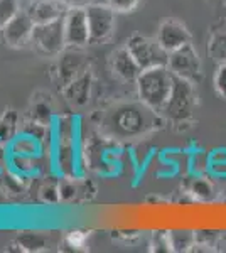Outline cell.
Wrapping results in <instances>:
<instances>
[{"instance_id":"cell-25","label":"cell","mask_w":226,"mask_h":253,"mask_svg":"<svg viewBox=\"0 0 226 253\" xmlns=\"http://www.w3.org/2000/svg\"><path fill=\"white\" fill-rule=\"evenodd\" d=\"M22 9L20 0H0V29Z\"/></svg>"},{"instance_id":"cell-18","label":"cell","mask_w":226,"mask_h":253,"mask_svg":"<svg viewBox=\"0 0 226 253\" xmlns=\"http://www.w3.org/2000/svg\"><path fill=\"white\" fill-rule=\"evenodd\" d=\"M29 118L34 122H39V124H43V125L52 126L56 117H54V110L51 107V101H49V96L34 98V100H32L31 110H29Z\"/></svg>"},{"instance_id":"cell-15","label":"cell","mask_w":226,"mask_h":253,"mask_svg":"<svg viewBox=\"0 0 226 253\" xmlns=\"http://www.w3.org/2000/svg\"><path fill=\"white\" fill-rule=\"evenodd\" d=\"M91 86H93V75L91 69H86L83 75H80L76 80H73L63 91V95L66 96V100L73 107H85L90 101V95H91Z\"/></svg>"},{"instance_id":"cell-21","label":"cell","mask_w":226,"mask_h":253,"mask_svg":"<svg viewBox=\"0 0 226 253\" xmlns=\"http://www.w3.org/2000/svg\"><path fill=\"white\" fill-rule=\"evenodd\" d=\"M172 252H192L196 242V233L192 231H169Z\"/></svg>"},{"instance_id":"cell-9","label":"cell","mask_w":226,"mask_h":253,"mask_svg":"<svg viewBox=\"0 0 226 253\" xmlns=\"http://www.w3.org/2000/svg\"><path fill=\"white\" fill-rule=\"evenodd\" d=\"M34 20L29 15L27 9H20L5 26L0 29V39L7 47L19 49L26 44H31L32 31H34Z\"/></svg>"},{"instance_id":"cell-27","label":"cell","mask_w":226,"mask_h":253,"mask_svg":"<svg viewBox=\"0 0 226 253\" xmlns=\"http://www.w3.org/2000/svg\"><path fill=\"white\" fill-rule=\"evenodd\" d=\"M152 252H172L169 231H154L152 233Z\"/></svg>"},{"instance_id":"cell-31","label":"cell","mask_w":226,"mask_h":253,"mask_svg":"<svg viewBox=\"0 0 226 253\" xmlns=\"http://www.w3.org/2000/svg\"><path fill=\"white\" fill-rule=\"evenodd\" d=\"M94 2H100V0H64V3L71 9V7H83L86 9L88 5H91Z\"/></svg>"},{"instance_id":"cell-33","label":"cell","mask_w":226,"mask_h":253,"mask_svg":"<svg viewBox=\"0 0 226 253\" xmlns=\"http://www.w3.org/2000/svg\"><path fill=\"white\" fill-rule=\"evenodd\" d=\"M225 31H226V22H225Z\"/></svg>"},{"instance_id":"cell-14","label":"cell","mask_w":226,"mask_h":253,"mask_svg":"<svg viewBox=\"0 0 226 253\" xmlns=\"http://www.w3.org/2000/svg\"><path fill=\"white\" fill-rule=\"evenodd\" d=\"M94 186L88 179L78 177V175H69V177H61L59 181V193L61 201L66 203H81L88 201L94 196Z\"/></svg>"},{"instance_id":"cell-13","label":"cell","mask_w":226,"mask_h":253,"mask_svg":"<svg viewBox=\"0 0 226 253\" xmlns=\"http://www.w3.org/2000/svg\"><path fill=\"white\" fill-rule=\"evenodd\" d=\"M26 9L34 24H46L63 19L69 7L64 3V0H29Z\"/></svg>"},{"instance_id":"cell-5","label":"cell","mask_w":226,"mask_h":253,"mask_svg":"<svg viewBox=\"0 0 226 253\" xmlns=\"http://www.w3.org/2000/svg\"><path fill=\"white\" fill-rule=\"evenodd\" d=\"M125 46L138 63V66L142 68V71L157 66H167V63H169V52L160 46L155 38L134 34L127 39Z\"/></svg>"},{"instance_id":"cell-29","label":"cell","mask_w":226,"mask_h":253,"mask_svg":"<svg viewBox=\"0 0 226 253\" xmlns=\"http://www.w3.org/2000/svg\"><path fill=\"white\" fill-rule=\"evenodd\" d=\"M105 3H108L117 14H130L137 9L140 0H105Z\"/></svg>"},{"instance_id":"cell-23","label":"cell","mask_w":226,"mask_h":253,"mask_svg":"<svg viewBox=\"0 0 226 253\" xmlns=\"http://www.w3.org/2000/svg\"><path fill=\"white\" fill-rule=\"evenodd\" d=\"M208 52L220 63H226V31L213 34L211 41L208 44Z\"/></svg>"},{"instance_id":"cell-12","label":"cell","mask_w":226,"mask_h":253,"mask_svg":"<svg viewBox=\"0 0 226 253\" xmlns=\"http://www.w3.org/2000/svg\"><path fill=\"white\" fill-rule=\"evenodd\" d=\"M110 66H112L113 75L118 80H122L123 83H130L135 84L142 73V68L138 66V63L135 61V58L130 54V51L127 49V46L118 47L117 51L112 54L110 58Z\"/></svg>"},{"instance_id":"cell-11","label":"cell","mask_w":226,"mask_h":253,"mask_svg":"<svg viewBox=\"0 0 226 253\" xmlns=\"http://www.w3.org/2000/svg\"><path fill=\"white\" fill-rule=\"evenodd\" d=\"M155 39L159 41V44L166 49L169 54L192 42V36H191V32L187 31V27L184 26L182 22L174 20V19H167L160 24Z\"/></svg>"},{"instance_id":"cell-7","label":"cell","mask_w":226,"mask_h":253,"mask_svg":"<svg viewBox=\"0 0 226 253\" xmlns=\"http://www.w3.org/2000/svg\"><path fill=\"white\" fill-rule=\"evenodd\" d=\"M88 68L85 54L81 52L80 47H66L59 56H57L56 66H54V81L59 86V89H64L71 83L73 80H76L80 75H83Z\"/></svg>"},{"instance_id":"cell-34","label":"cell","mask_w":226,"mask_h":253,"mask_svg":"<svg viewBox=\"0 0 226 253\" xmlns=\"http://www.w3.org/2000/svg\"><path fill=\"white\" fill-rule=\"evenodd\" d=\"M225 5H226V2H225Z\"/></svg>"},{"instance_id":"cell-8","label":"cell","mask_w":226,"mask_h":253,"mask_svg":"<svg viewBox=\"0 0 226 253\" xmlns=\"http://www.w3.org/2000/svg\"><path fill=\"white\" fill-rule=\"evenodd\" d=\"M167 68L176 76L191 81L194 84H198L201 78H203V64H201L199 54L194 49V46H192V42L178 49V51L171 52Z\"/></svg>"},{"instance_id":"cell-16","label":"cell","mask_w":226,"mask_h":253,"mask_svg":"<svg viewBox=\"0 0 226 253\" xmlns=\"http://www.w3.org/2000/svg\"><path fill=\"white\" fill-rule=\"evenodd\" d=\"M186 193L191 196L192 201L208 203L216 198V189L209 174H192V179L187 182Z\"/></svg>"},{"instance_id":"cell-20","label":"cell","mask_w":226,"mask_h":253,"mask_svg":"<svg viewBox=\"0 0 226 253\" xmlns=\"http://www.w3.org/2000/svg\"><path fill=\"white\" fill-rule=\"evenodd\" d=\"M209 175L226 179V149H215L209 152Z\"/></svg>"},{"instance_id":"cell-26","label":"cell","mask_w":226,"mask_h":253,"mask_svg":"<svg viewBox=\"0 0 226 253\" xmlns=\"http://www.w3.org/2000/svg\"><path fill=\"white\" fill-rule=\"evenodd\" d=\"M90 233L83 230H73L66 235V245L71 250H86Z\"/></svg>"},{"instance_id":"cell-28","label":"cell","mask_w":226,"mask_h":253,"mask_svg":"<svg viewBox=\"0 0 226 253\" xmlns=\"http://www.w3.org/2000/svg\"><path fill=\"white\" fill-rule=\"evenodd\" d=\"M213 86H215L216 95L226 100V63L218 64L215 78H213Z\"/></svg>"},{"instance_id":"cell-17","label":"cell","mask_w":226,"mask_h":253,"mask_svg":"<svg viewBox=\"0 0 226 253\" xmlns=\"http://www.w3.org/2000/svg\"><path fill=\"white\" fill-rule=\"evenodd\" d=\"M9 154H15V156H43L44 154V144L39 142L38 138L27 135V133H17L9 142Z\"/></svg>"},{"instance_id":"cell-6","label":"cell","mask_w":226,"mask_h":253,"mask_svg":"<svg viewBox=\"0 0 226 253\" xmlns=\"http://www.w3.org/2000/svg\"><path fill=\"white\" fill-rule=\"evenodd\" d=\"M88 15V27H90V44L98 46L105 44L112 39L115 31V12L108 3L94 2L86 7Z\"/></svg>"},{"instance_id":"cell-30","label":"cell","mask_w":226,"mask_h":253,"mask_svg":"<svg viewBox=\"0 0 226 253\" xmlns=\"http://www.w3.org/2000/svg\"><path fill=\"white\" fill-rule=\"evenodd\" d=\"M9 167V144L0 140V172Z\"/></svg>"},{"instance_id":"cell-4","label":"cell","mask_w":226,"mask_h":253,"mask_svg":"<svg viewBox=\"0 0 226 253\" xmlns=\"http://www.w3.org/2000/svg\"><path fill=\"white\" fill-rule=\"evenodd\" d=\"M31 44L36 52L44 58H57L68 47L64 34V17L46 24H36Z\"/></svg>"},{"instance_id":"cell-19","label":"cell","mask_w":226,"mask_h":253,"mask_svg":"<svg viewBox=\"0 0 226 253\" xmlns=\"http://www.w3.org/2000/svg\"><path fill=\"white\" fill-rule=\"evenodd\" d=\"M20 132L19 115L14 110H5L0 115V140L9 144V142Z\"/></svg>"},{"instance_id":"cell-24","label":"cell","mask_w":226,"mask_h":253,"mask_svg":"<svg viewBox=\"0 0 226 253\" xmlns=\"http://www.w3.org/2000/svg\"><path fill=\"white\" fill-rule=\"evenodd\" d=\"M17 245H19V250L22 252H41L44 250L46 240L38 233H24L22 236L17 238Z\"/></svg>"},{"instance_id":"cell-10","label":"cell","mask_w":226,"mask_h":253,"mask_svg":"<svg viewBox=\"0 0 226 253\" xmlns=\"http://www.w3.org/2000/svg\"><path fill=\"white\" fill-rule=\"evenodd\" d=\"M64 34H66L68 47L83 49L90 44L88 15L83 7H71L64 15Z\"/></svg>"},{"instance_id":"cell-3","label":"cell","mask_w":226,"mask_h":253,"mask_svg":"<svg viewBox=\"0 0 226 253\" xmlns=\"http://www.w3.org/2000/svg\"><path fill=\"white\" fill-rule=\"evenodd\" d=\"M176 76V75H174ZM198 108V89L191 81L174 78V88L167 100L160 117L172 125H187L194 120V112Z\"/></svg>"},{"instance_id":"cell-2","label":"cell","mask_w":226,"mask_h":253,"mask_svg":"<svg viewBox=\"0 0 226 253\" xmlns=\"http://www.w3.org/2000/svg\"><path fill=\"white\" fill-rule=\"evenodd\" d=\"M174 73L167 66L143 69L135 83L137 98L160 115L174 88Z\"/></svg>"},{"instance_id":"cell-32","label":"cell","mask_w":226,"mask_h":253,"mask_svg":"<svg viewBox=\"0 0 226 253\" xmlns=\"http://www.w3.org/2000/svg\"><path fill=\"white\" fill-rule=\"evenodd\" d=\"M208 2H213V3H225L226 0H208Z\"/></svg>"},{"instance_id":"cell-1","label":"cell","mask_w":226,"mask_h":253,"mask_svg":"<svg viewBox=\"0 0 226 253\" xmlns=\"http://www.w3.org/2000/svg\"><path fill=\"white\" fill-rule=\"evenodd\" d=\"M162 124H166V120L137 98V100L115 103L100 112L96 126L101 135L120 144V142L140 140L147 133L157 130Z\"/></svg>"},{"instance_id":"cell-22","label":"cell","mask_w":226,"mask_h":253,"mask_svg":"<svg viewBox=\"0 0 226 253\" xmlns=\"http://www.w3.org/2000/svg\"><path fill=\"white\" fill-rule=\"evenodd\" d=\"M59 177H46V181L43 182V186L39 187V196L44 203H57L61 201V193H59Z\"/></svg>"}]
</instances>
